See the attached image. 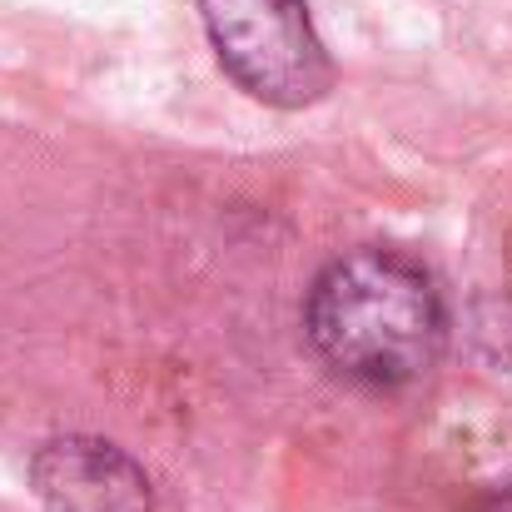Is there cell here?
<instances>
[{
	"label": "cell",
	"mask_w": 512,
	"mask_h": 512,
	"mask_svg": "<svg viewBox=\"0 0 512 512\" xmlns=\"http://www.w3.org/2000/svg\"><path fill=\"white\" fill-rule=\"evenodd\" d=\"M30 488L45 512H155L150 473L90 433L50 438L30 458Z\"/></svg>",
	"instance_id": "cell-3"
},
{
	"label": "cell",
	"mask_w": 512,
	"mask_h": 512,
	"mask_svg": "<svg viewBox=\"0 0 512 512\" xmlns=\"http://www.w3.org/2000/svg\"><path fill=\"white\" fill-rule=\"evenodd\" d=\"M473 512H512V483L493 488V493H488V498H483V503H478Z\"/></svg>",
	"instance_id": "cell-4"
},
{
	"label": "cell",
	"mask_w": 512,
	"mask_h": 512,
	"mask_svg": "<svg viewBox=\"0 0 512 512\" xmlns=\"http://www.w3.org/2000/svg\"><path fill=\"white\" fill-rule=\"evenodd\" d=\"M219 65L264 105L304 110L329 95L334 60L304 0H199Z\"/></svg>",
	"instance_id": "cell-2"
},
{
	"label": "cell",
	"mask_w": 512,
	"mask_h": 512,
	"mask_svg": "<svg viewBox=\"0 0 512 512\" xmlns=\"http://www.w3.org/2000/svg\"><path fill=\"white\" fill-rule=\"evenodd\" d=\"M304 334L319 363L358 388H408L448 348V304L438 279L403 249H348L314 279Z\"/></svg>",
	"instance_id": "cell-1"
}]
</instances>
